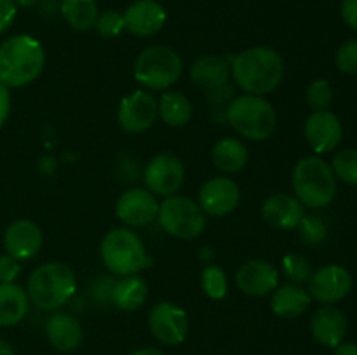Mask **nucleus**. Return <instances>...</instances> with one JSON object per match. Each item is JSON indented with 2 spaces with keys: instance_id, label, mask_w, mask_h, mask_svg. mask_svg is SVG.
<instances>
[{
  "instance_id": "obj_1",
  "label": "nucleus",
  "mask_w": 357,
  "mask_h": 355,
  "mask_svg": "<svg viewBox=\"0 0 357 355\" xmlns=\"http://www.w3.org/2000/svg\"><path fill=\"white\" fill-rule=\"evenodd\" d=\"M234 80L246 94L272 93L284 77V61L275 49L257 45L241 51L230 63Z\"/></svg>"
},
{
  "instance_id": "obj_2",
  "label": "nucleus",
  "mask_w": 357,
  "mask_h": 355,
  "mask_svg": "<svg viewBox=\"0 0 357 355\" xmlns=\"http://www.w3.org/2000/svg\"><path fill=\"white\" fill-rule=\"evenodd\" d=\"M44 66L45 51L31 35H13L0 44V82L9 89L35 82Z\"/></svg>"
},
{
  "instance_id": "obj_3",
  "label": "nucleus",
  "mask_w": 357,
  "mask_h": 355,
  "mask_svg": "<svg viewBox=\"0 0 357 355\" xmlns=\"http://www.w3.org/2000/svg\"><path fill=\"white\" fill-rule=\"evenodd\" d=\"M77 291V275L61 261H47L31 271L26 282L30 303L44 312H56L72 301Z\"/></svg>"
},
{
  "instance_id": "obj_4",
  "label": "nucleus",
  "mask_w": 357,
  "mask_h": 355,
  "mask_svg": "<svg viewBox=\"0 0 357 355\" xmlns=\"http://www.w3.org/2000/svg\"><path fill=\"white\" fill-rule=\"evenodd\" d=\"M230 127L250 141H265L278 129V111L264 96L241 94L225 106Z\"/></svg>"
},
{
  "instance_id": "obj_5",
  "label": "nucleus",
  "mask_w": 357,
  "mask_h": 355,
  "mask_svg": "<svg viewBox=\"0 0 357 355\" xmlns=\"http://www.w3.org/2000/svg\"><path fill=\"white\" fill-rule=\"evenodd\" d=\"M100 256L105 268L119 277L138 275L152 267L143 240L129 228L110 230L100 244Z\"/></svg>"
},
{
  "instance_id": "obj_6",
  "label": "nucleus",
  "mask_w": 357,
  "mask_h": 355,
  "mask_svg": "<svg viewBox=\"0 0 357 355\" xmlns=\"http://www.w3.org/2000/svg\"><path fill=\"white\" fill-rule=\"evenodd\" d=\"M291 181L295 197L303 207H326L337 194V176L330 164L321 157H305L298 160Z\"/></svg>"
},
{
  "instance_id": "obj_7",
  "label": "nucleus",
  "mask_w": 357,
  "mask_h": 355,
  "mask_svg": "<svg viewBox=\"0 0 357 355\" xmlns=\"http://www.w3.org/2000/svg\"><path fill=\"white\" fill-rule=\"evenodd\" d=\"M183 59L167 45H150L135 61V79L149 90H166L180 80Z\"/></svg>"
},
{
  "instance_id": "obj_8",
  "label": "nucleus",
  "mask_w": 357,
  "mask_h": 355,
  "mask_svg": "<svg viewBox=\"0 0 357 355\" xmlns=\"http://www.w3.org/2000/svg\"><path fill=\"white\" fill-rule=\"evenodd\" d=\"M159 225L167 235L181 240H192L206 230V214L197 202L183 195H171L159 204Z\"/></svg>"
},
{
  "instance_id": "obj_9",
  "label": "nucleus",
  "mask_w": 357,
  "mask_h": 355,
  "mask_svg": "<svg viewBox=\"0 0 357 355\" xmlns=\"http://www.w3.org/2000/svg\"><path fill=\"white\" fill-rule=\"evenodd\" d=\"M230 63L220 56H202L195 59L190 68L192 82L206 90V97L215 106H227L232 100L234 90L230 86Z\"/></svg>"
},
{
  "instance_id": "obj_10",
  "label": "nucleus",
  "mask_w": 357,
  "mask_h": 355,
  "mask_svg": "<svg viewBox=\"0 0 357 355\" xmlns=\"http://www.w3.org/2000/svg\"><path fill=\"white\" fill-rule=\"evenodd\" d=\"M143 180L146 188L153 195L171 197L176 195L185 181V166L174 153H159L146 164L143 171Z\"/></svg>"
},
{
  "instance_id": "obj_11",
  "label": "nucleus",
  "mask_w": 357,
  "mask_h": 355,
  "mask_svg": "<svg viewBox=\"0 0 357 355\" xmlns=\"http://www.w3.org/2000/svg\"><path fill=\"white\" fill-rule=\"evenodd\" d=\"M149 327L157 341L174 347L187 340L188 315L183 308L171 301L155 303L149 313Z\"/></svg>"
},
{
  "instance_id": "obj_12",
  "label": "nucleus",
  "mask_w": 357,
  "mask_h": 355,
  "mask_svg": "<svg viewBox=\"0 0 357 355\" xmlns=\"http://www.w3.org/2000/svg\"><path fill=\"white\" fill-rule=\"evenodd\" d=\"M159 117L157 100L146 90H135L121 101L117 122L129 134H142L155 124Z\"/></svg>"
},
{
  "instance_id": "obj_13",
  "label": "nucleus",
  "mask_w": 357,
  "mask_h": 355,
  "mask_svg": "<svg viewBox=\"0 0 357 355\" xmlns=\"http://www.w3.org/2000/svg\"><path fill=\"white\" fill-rule=\"evenodd\" d=\"M310 298L324 305H333L347 298L352 291V275L340 265H326L317 271H312L309 281Z\"/></svg>"
},
{
  "instance_id": "obj_14",
  "label": "nucleus",
  "mask_w": 357,
  "mask_h": 355,
  "mask_svg": "<svg viewBox=\"0 0 357 355\" xmlns=\"http://www.w3.org/2000/svg\"><path fill=\"white\" fill-rule=\"evenodd\" d=\"M157 212L159 202L155 195L145 188H129L115 202V216L132 228L150 225L157 218Z\"/></svg>"
},
{
  "instance_id": "obj_15",
  "label": "nucleus",
  "mask_w": 357,
  "mask_h": 355,
  "mask_svg": "<svg viewBox=\"0 0 357 355\" xmlns=\"http://www.w3.org/2000/svg\"><path fill=\"white\" fill-rule=\"evenodd\" d=\"M241 202V190L234 180L227 176H216L206 181L199 190L197 204L209 216L230 214Z\"/></svg>"
},
{
  "instance_id": "obj_16",
  "label": "nucleus",
  "mask_w": 357,
  "mask_h": 355,
  "mask_svg": "<svg viewBox=\"0 0 357 355\" xmlns=\"http://www.w3.org/2000/svg\"><path fill=\"white\" fill-rule=\"evenodd\" d=\"M44 246V233L35 221L26 218L14 219L3 233V247L17 261H28L37 256Z\"/></svg>"
},
{
  "instance_id": "obj_17",
  "label": "nucleus",
  "mask_w": 357,
  "mask_h": 355,
  "mask_svg": "<svg viewBox=\"0 0 357 355\" xmlns=\"http://www.w3.org/2000/svg\"><path fill=\"white\" fill-rule=\"evenodd\" d=\"M303 134L307 143L316 153L333 152L342 143L344 129L342 122L333 111L317 110L307 117L303 125Z\"/></svg>"
},
{
  "instance_id": "obj_18",
  "label": "nucleus",
  "mask_w": 357,
  "mask_h": 355,
  "mask_svg": "<svg viewBox=\"0 0 357 355\" xmlns=\"http://www.w3.org/2000/svg\"><path fill=\"white\" fill-rule=\"evenodd\" d=\"M124 28L136 37H152L164 28L167 13L157 0H135L126 7Z\"/></svg>"
},
{
  "instance_id": "obj_19",
  "label": "nucleus",
  "mask_w": 357,
  "mask_h": 355,
  "mask_svg": "<svg viewBox=\"0 0 357 355\" xmlns=\"http://www.w3.org/2000/svg\"><path fill=\"white\" fill-rule=\"evenodd\" d=\"M236 284L244 294L261 298L272 294L279 285V271L267 260H250L237 270Z\"/></svg>"
},
{
  "instance_id": "obj_20",
  "label": "nucleus",
  "mask_w": 357,
  "mask_h": 355,
  "mask_svg": "<svg viewBox=\"0 0 357 355\" xmlns=\"http://www.w3.org/2000/svg\"><path fill=\"white\" fill-rule=\"evenodd\" d=\"M310 333L319 345L335 348L345 340L347 319L340 308L333 305H324L310 319Z\"/></svg>"
},
{
  "instance_id": "obj_21",
  "label": "nucleus",
  "mask_w": 357,
  "mask_h": 355,
  "mask_svg": "<svg viewBox=\"0 0 357 355\" xmlns=\"http://www.w3.org/2000/svg\"><path fill=\"white\" fill-rule=\"evenodd\" d=\"M303 214V205L289 194L271 195L261 205L265 223L278 230H295Z\"/></svg>"
},
{
  "instance_id": "obj_22",
  "label": "nucleus",
  "mask_w": 357,
  "mask_h": 355,
  "mask_svg": "<svg viewBox=\"0 0 357 355\" xmlns=\"http://www.w3.org/2000/svg\"><path fill=\"white\" fill-rule=\"evenodd\" d=\"M45 338L52 348L70 354L80 347L84 331L75 317L65 312H56L45 320Z\"/></svg>"
},
{
  "instance_id": "obj_23",
  "label": "nucleus",
  "mask_w": 357,
  "mask_h": 355,
  "mask_svg": "<svg viewBox=\"0 0 357 355\" xmlns=\"http://www.w3.org/2000/svg\"><path fill=\"white\" fill-rule=\"evenodd\" d=\"M312 298L300 284H286L275 287L271 298V310L281 319H296L309 310Z\"/></svg>"
},
{
  "instance_id": "obj_24",
  "label": "nucleus",
  "mask_w": 357,
  "mask_h": 355,
  "mask_svg": "<svg viewBox=\"0 0 357 355\" xmlns=\"http://www.w3.org/2000/svg\"><path fill=\"white\" fill-rule=\"evenodd\" d=\"M149 298V285L139 275H126L114 282L110 303L122 312H135L142 308Z\"/></svg>"
},
{
  "instance_id": "obj_25",
  "label": "nucleus",
  "mask_w": 357,
  "mask_h": 355,
  "mask_svg": "<svg viewBox=\"0 0 357 355\" xmlns=\"http://www.w3.org/2000/svg\"><path fill=\"white\" fill-rule=\"evenodd\" d=\"M30 310L26 289L16 282L0 284V327H10L24 320Z\"/></svg>"
},
{
  "instance_id": "obj_26",
  "label": "nucleus",
  "mask_w": 357,
  "mask_h": 355,
  "mask_svg": "<svg viewBox=\"0 0 357 355\" xmlns=\"http://www.w3.org/2000/svg\"><path fill=\"white\" fill-rule=\"evenodd\" d=\"M211 159L216 169L225 174L239 173L250 160L248 146L237 138H223L213 145Z\"/></svg>"
},
{
  "instance_id": "obj_27",
  "label": "nucleus",
  "mask_w": 357,
  "mask_h": 355,
  "mask_svg": "<svg viewBox=\"0 0 357 355\" xmlns=\"http://www.w3.org/2000/svg\"><path fill=\"white\" fill-rule=\"evenodd\" d=\"M157 110L164 124L169 127H183L190 122L194 113L192 101L176 90H164L160 100L157 101Z\"/></svg>"
},
{
  "instance_id": "obj_28",
  "label": "nucleus",
  "mask_w": 357,
  "mask_h": 355,
  "mask_svg": "<svg viewBox=\"0 0 357 355\" xmlns=\"http://www.w3.org/2000/svg\"><path fill=\"white\" fill-rule=\"evenodd\" d=\"M61 16L77 31H89L96 24L100 10L96 0H61Z\"/></svg>"
},
{
  "instance_id": "obj_29",
  "label": "nucleus",
  "mask_w": 357,
  "mask_h": 355,
  "mask_svg": "<svg viewBox=\"0 0 357 355\" xmlns=\"http://www.w3.org/2000/svg\"><path fill=\"white\" fill-rule=\"evenodd\" d=\"M201 284L204 294L215 301L223 299L229 292V278H227L223 268L216 267V265H209L202 270Z\"/></svg>"
},
{
  "instance_id": "obj_30",
  "label": "nucleus",
  "mask_w": 357,
  "mask_h": 355,
  "mask_svg": "<svg viewBox=\"0 0 357 355\" xmlns=\"http://www.w3.org/2000/svg\"><path fill=\"white\" fill-rule=\"evenodd\" d=\"M296 230L300 233V239L309 246H319L328 237V223L317 214H303Z\"/></svg>"
},
{
  "instance_id": "obj_31",
  "label": "nucleus",
  "mask_w": 357,
  "mask_h": 355,
  "mask_svg": "<svg viewBox=\"0 0 357 355\" xmlns=\"http://www.w3.org/2000/svg\"><path fill=\"white\" fill-rule=\"evenodd\" d=\"M331 169L342 181L357 187V148H345L335 153Z\"/></svg>"
},
{
  "instance_id": "obj_32",
  "label": "nucleus",
  "mask_w": 357,
  "mask_h": 355,
  "mask_svg": "<svg viewBox=\"0 0 357 355\" xmlns=\"http://www.w3.org/2000/svg\"><path fill=\"white\" fill-rule=\"evenodd\" d=\"M305 101L314 111L328 110L333 103V87L326 79H317L307 87Z\"/></svg>"
},
{
  "instance_id": "obj_33",
  "label": "nucleus",
  "mask_w": 357,
  "mask_h": 355,
  "mask_svg": "<svg viewBox=\"0 0 357 355\" xmlns=\"http://www.w3.org/2000/svg\"><path fill=\"white\" fill-rule=\"evenodd\" d=\"M282 271L289 281H293L295 284H302V282L309 281L314 270L310 261L302 254H286L282 258Z\"/></svg>"
},
{
  "instance_id": "obj_34",
  "label": "nucleus",
  "mask_w": 357,
  "mask_h": 355,
  "mask_svg": "<svg viewBox=\"0 0 357 355\" xmlns=\"http://www.w3.org/2000/svg\"><path fill=\"white\" fill-rule=\"evenodd\" d=\"M94 30L98 31V35L105 38H114L117 35H121L124 28V16L119 10H105L100 13L98 16L96 24H94Z\"/></svg>"
},
{
  "instance_id": "obj_35",
  "label": "nucleus",
  "mask_w": 357,
  "mask_h": 355,
  "mask_svg": "<svg viewBox=\"0 0 357 355\" xmlns=\"http://www.w3.org/2000/svg\"><path fill=\"white\" fill-rule=\"evenodd\" d=\"M335 65L338 72L345 75H356L357 73V38L344 42L335 56Z\"/></svg>"
},
{
  "instance_id": "obj_36",
  "label": "nucleus",
  "mask_w": 357,
  "mask_h": 355,
  "mask_svg": "<svg viewBox=\"0 0 357 355\" xmlns=\"http://www.w3.org/2000/svg\"><path fill=\"white\" fill-rule=\"evenodd\" d=\"M21 274V261L16 258L9 256V254H2L0 256V284H10L16 281Z\"/></svg>"
},
{
  "instance_id": "obj_37",
  "label": "nucleus",
  "mask_w": 357,
  "mask_h": 355,
  "mask_svg": "<svg viewBox=\"0 0 357 355\" xmlns=\"http://www.w3.org/2000/svg\"><path fill=\"white\" fill-rule=\"evenodd\" d=\"M17 6L14 0H0V33L9 30L16 19Z\"/></svg>"
},
{
  "instance_id": "obj_38",
  "label": "nucleus",
  "mask_w": 357,
  "mask_h": 355,
  "mask_svg": "<svg viewBox=\"0 0 357 355\" xmlns=\"http://www.w3.org/2000/svg\"><path fill=\"white\" fill-rule=\"evenodd\" d=\"M340 13L345 24L352 30H357V0H342Z\"/></svg>"
},
{
  "instance_id": "obj_39",
  "label": "nucleus",
  "mask_w": 357,
  "mask_h": 355,
  "mask_svg": "<svg viewBox=\"0 0 357 355\" xmlns=\"http://www.w3.org/2000/svg\"><path fill=\"white\" fill-rule=\"evenodd\" d=\"M114 282L112 278H98L94 282L93 287V298L100 299V301H110V294H112V287H114Z\"/></svg>"
},
{
  "instance_id": "obj_40",
  "label": "nucleus",
  "mask_w": 357,
  "mask_h": 355,
  "mask_svg": "<svg viewBox=\"0 0 357 355\" xmlns=\"http://www.w3.org/2000/svg\"><path fill=\"white\" fill-rule=\"evenodd\" d=\"M10 113V93L9 87L0 82V129L6 124Z\"/></svg>"
},
{
  "instance_id": "obj_41",
  "label": "nucleus",
  "mask_w": 357,
  "mask_h": 355,
  "mask_svg": "<svg viewBox=\"0 0 357 355\" xmlns=\"http://www.w3.org/2000/svg\"><path fill=\"white\" fill-rule=\"evenodd\" d=\"M335 355H357V343L342 341L338 347H335Z\"/></svg>"
},
{
  "instance_id": "obj_42",
  "label": "nucleus",
  "mask_w": 357,
  "mask_h": 355,
  "mask_svg": "<svg viewBox=\"0 0 357 355\" xmlns=\"http://www.w3.org/2000/svg\"><path fill=\"white\" fill-rule=\"evenodd\" d=\"M132 355H166V354L155 347H143V348H138L136 352H132Z\"/></svg>"
},
{
  "instance_id": "obj_43",
  "label": "nucleus",
  "mask_w": 357,
  "mask_h": 355,
  "mask_svg": "<svg viewBox=\"0 0 357 355\" xmlns=\"http://www.w3.org/2000/svg\"><path fill=\"white\" fill-rule=\"evenodd\" d=\"M0 355H14V348L6 340H0Z\"/></svg>"
},
{
  "instance_id": "obj_44",
  "label": "nucleus",
  "mask_w": 357,
  "mask_h": 355,
  "mask_svg": "<svg viewBox=\"0 0 357 355\" xmlns=\"http://www.w3.org/2000/svg\"><path fill=\"white\" fill-rule=\"evenodd\" d=\"M17 7H33L35 3H38V0H14Z\"/></svg>"
}]
</instances>
